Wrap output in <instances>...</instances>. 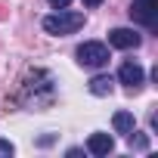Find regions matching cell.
Wrapping results in <instances>:
<instances>
[{"label":"cell","mask_w":158,"mask_h":158,"mask_svg":"<svg viewBox=\"0 0 158 158\" xmlns=\"http://www.w3.org/2000/svg\"><path fill=\"white\" fill-rule=\"evenodd\" d=\"M99 3H102V0H84V6H90V10H93V6H99Z\"/></svg>","instance_id":"7c38bea8"},{"label":"cell","mask_w":158,"mask_h":158,"mask_svg":"<svg viewBox=\"0 0 158 158\" xmlns=\"http://www.w3.org/2000/svg\"><path fill=\"white\" fill-rule=\"evenodd\" d=\"M109 44L118 47V50H136L143 44V34L133 31V28H112L109 31Z\"/></svg>","instance_id":"277c9868"},{"label":"cell","mask_w":158,"mask_h":158,"mask_svg":"<svg viewBox=\"0 0 158 158\" xmlns=\"http://www.w3.org/2000/svg\"><path fill=\"white\" fill-rule=\"evenodd\" d=\"M74 56H77V65H84V68H102V65H109V47L99 44V40L81 44L74 50Z\"/></svg>","instance_id":"7a4b0ae2"},{"label":"cell","mask_w":158,"mask_h":158,"mask_svg":"<svg viewBox=\"0 0 158 158\" xmlns=\"http://www.w3.org/2000/svg\"><path fill=\"white\" fill-rule=\"evenodd\" d=\"M118 81H121L124 87H130V90H139V87H143V81H146V71H143V65H139V62L127 59V62L118 68Z\"/></svg>","instance_id":"3957f363"},{"label":"cell","mask_w":158,"mask_h":158,"mask_svg":"<svg viewBox=\"0 0 158 158\" xmlns=\"http://www.w3.org/2000/svg\"><path fill=\"white\" fill-rule=\"evenodd\" d=\"M112 124H115V130L124 133V136H127L130 130H136V118H133V112H115Z\"/></svg>","instance_id":"ba28073f"},{"label":"cell","mask_w":158,"mask_h":158,"mask_svg":"<svg viewBox=\"0 0 158 158\" xmlns=\"http://www.w3.org/2000/svg\"><path fill=\"white\" fill-rule=\"evenodd\" d=\"M112 149H115V139H112L109 133H93V136L87 139V152H90V155H96V158L109 155Z\"/></svg>","instance_id":"5b68a950"},{"label":"cell","mask_w":158,"mask_h":158,"mask_svg":"<svg viewBox=\"0 0 158 158\" xmlns=\"http://www.w3.org/2000/svg\"><path fill=\"white\" fill-rule=\"evenodd\" d=\"M13 152H16V146H13L10 139H0V158H10Z\"/></svg>","instance_id":"30bf717a"},{"label":"cell","mask_w":158,"mask_h":158,"mask_svg":"<svg viewBox=\"0 0 158 158\" xmlns=\"http://www.w3.org/2000/svg\"><path fill=\"white\" fill-rule=\"evenodd\" d=\"M130 16L152 28V25H155V0H136V3L130 6Z\"/></svg>","instance_id":"8992f818"},{"label":"cell","mask_w":158,"mask_h":158,"mask_svg":"<svg viewBox=\"0 0 158 158\" xmlns=\"http://www.w3.org/2000/svg\"><path fill=\"white\" fill-rule=\"evenodd\" d=\"M87 90H90L93 96H112V90H115V77H112V74H93L90 84H87Z\"/></svg>","instance_id":"52a82bcc"},{"label":"cell","mask_w":158,"mask_h":158,"mask_svg":"<svg viewBox=\"0 0 158 158\" xmlns=\"http://www.w3.org/2000/svg\"><path fill=\"white\" fill-rule=\"evenodd\" d=\"M47 3H50V6H53V10H65V6H68V3H71V0H47Z\"/></svg>","instance_id":"8fae6325"},{"label":"cell","mask_w":158,"mask_h":158,"mask_svg":"<svg viewBox=\"0 0 158 158\" xmlns=\"http://www.w3.org/2000/svg\"><path fill=\"white\" fill-rule=\"evenodd\" d=\"M127 139H130V146H133V149H139V152H146V149H149V136H146V133L130 130V133H127Z\"/></svg>","instance_id":"9c48e42d"},{"label":"cell","mask_w":158,"mask_h":158,"mask_svg":"<svg viewBox=\"0 0 158 158\" xmlns=\"http://www.w3.org/2000/svg\"><path fill=\"white\" fill-rule=\"evenodd\" d=\"M77 28H84V13H71V10H56V13L44 16V31H47V34L65 37V34H74Z\"/></svg>","instance_id":"6da1fadb"}]
</instances>
